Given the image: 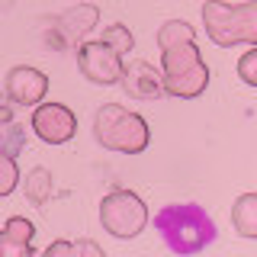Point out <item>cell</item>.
Listing matches in <instances>:
<instances>
[{"label": "cell", "mask_w": 257, "mask_h": 257, "mask_svg": "<svg viewBox=\"0 0 257 257\" xmlns=\"http://www.w3.org/2000/svg\"><path fill=\"white\" fill-rule=\"evenodd\" d=\"M155 228L161 231L164 244L177 254H196L215 241V222L193 203L164 206L155 215Z\"/></svg>", "instance_id": "obj_1"}, {"label": "cell", "mask_w": 257, "mask_h": 257, "mask_svg": "<svg viewBox=\"0 0 257 257\" xmlns=\"http://www.w3.org/2000/svg\"><path fill=\"white\" fill-rule=\"evenodd\" d=\"M93 139L119 155H139L148 148V122L119 103H103L93 116Z\"/></svg>", "instance_id": "obj_2"}, {"label": "cell", "mask_w": 257, "mask_h": 257, "mask_svg": "<svg viewBox=\"0 0 257 257\" xmlns=\"http://www.w3.org/2000/svg\"><path fill=\"white\" fill-rule=\"evenodd\" d=\"M161 77H164V93L174 96H199L209 84V68L199 58L193 39H180L161 48Z\"/></svg>", "instance_id": "obj_3"}, {"label": "cell", "mask_w": 257, "mask_h": 257, "mask_svg": "<svg viewBox=\"0 0 257 257\" xmlns=\"http://www.w3.org/2000/svg\"><path fill=\"white\" fill-rule=\"evenodd\" d=\"M206 32L215 45H257V4H225V0H206L203 7Z\"/></svg>", "instance_id": "obj_4"}, {"label": "cell", "mask_w": 257, "mask_h": 257, "mask_svg": "<svg viewBox=\"0 0 257 257\" xmlns=\"http://www.w3.org/2000/svg\"><path fill=\"white\" fill-rule=\"evenodd\" d=\"M100 222L116 238H135L148 225V209L132 190H112L100 203Z\"/></svg>", "instance_id": "obj_5"}, {"label": "cell", "mask_w": 257, "mask_h": 257, "mask_svg": "<svg viewBox=\"0 0 257 257\" xmlns=\"http://www.w3.org/2000/svg\"><path fill=\"white\" fill-rule=\"evenodd\" d=\"M77 68L80 74L93 84H119V74H122V55H116L109 45L103 42H87L77 48Z\"/></svg>", "instance_id": "obj_6"}, {"label": "cell", "mask_w": 257, "mask_h": 257, "mask_svg": "<svg viewBox=\"0 0 257 257\" xmlns=\"http://www.w3.org/2000/svg\"><path fill=\"white\" fill-rule=\"evenodd\" d=\"M32 128H36V135L48 145H64L74 139L77 132V119L74 112L68 106H61V103H39L36 112H32Z\"/></svg>", "instance_id": "obj_7"}, {"label": "cell", "mask_w": 257, "mask_h": 257, "mask_svg": "<svg viewBox=\"0 0 257 257\" xmlns=\"http://www.w3.org/2000/svg\"><path fill=\"white\" fill-rule=\"evenodd\" d=\"M119 84H122V90L128 96H135V100H158V96H164V77H161V71L148 61L122 64Z\"/></svg>", "instance_id": "obj_8"}, {"label": "cell", "mask_w": 257, "mask_h": 257, "mask_svg": "<svg viewBox=\"0 0 257 257\" xmlns=\"http://www.w3.org/2000/svg\"><path fill=\"white\" fill-rule=\"evenodd\" d=\"M45 90H48V77L36 68L20 64V68H13L10 74H7V96H10L13 103H20V106H36V103H42Z\"/></svg>", "instance_id": "obj_9"}, {"label": "cell", "mask_w": 257, "mask_h": 257, "mask_svg": "<svg viewBox=\"0 0 257 257\" xmlns=\"http://www.w3.org/2000/svg\"><path fill=\"white\" fill-rule=\"evenodd\" d=\"M32 235H36L32 222L23 219V215H13L4 225V231H0V257H29L32 254Z\"/></svg>", "instance_id": "obj_10"}, {"label": "cell", "mask_w": 257, "mask_h": 257, "mask_svg": "<svg viewBox=\"0 0 257 257\" xmlns=\"http://www.w3.org/2000/svg\"><path fill=\"white\" fill-rule=\"evenodd\" d=\"M96 26V7H71L68 13H61L58 20H55V29L61 32V39L64 42H71L74 45L77 39H84L87 32H90Z\"/></svg>", "instance_id": "obj_11"}, {"label": "cell", "mask_w": 257, "mask_h": 257, "mask_svg": "<svg viewBox=\"0 0 257 257\" xmlns=\"http://www.w3.org/2000/svg\"><path fill=\"white\" fill-rule=\"evenodd\" d=\"M231 225L241 238H257V193H244L231 206Z\"/></svg>", "instance_id": "obj_12"}, {"label": "cell", "mask_w": 257, "mask_h": 257, "mask_svg": "<svg viewBox=\"0 0 257 257\" xmlns=\"http://www.w3.org/2000/svg\"><path fill=\"white\" fill-rule=\"evenodd\" d=\"M52 174L45 171V167H32V171L26 174V199L32 206H45L48 199H52Z\"/></svg>", "instance_id": "obj_13"}, {"label": "cell", "mask_w": 257, "mask_h": 257, "mask_svg": "<svg viewBox=\"0 0 257 257\" xmlns=\"http://www.w3.org/2000/svg\"><path fill=\"white\" fill-rule=\"evenodd\" d=\"M23 145H26V132H23V125H16L13 119H10V122H0V151H7L10 158H16L23 151Z\"/></svg>", "instance_id": "obj_14"}, {"label": "cell", "mask_w": 257, "mask_h": 257, "mask_svg": "<svg viewBox=\"0 0 257 257\" xmlns=\"http://www.w3.org/2000/svg\"><path fill=\"white\" fill-rule=\"evenodd\" d=\"M103 45H109L116 55H125L132 52V32H128V26H122V23H112V26L103 29Z\"/></svg>", "instance_id": "obj_15"}, {"label": "cell", "mask_w": 257, "mask_h": 257, "mask_svg": "<svg viewBox=\"0 0 257 257\" xmlns=\"http://www.w3.org/2000/svg\"><path fill=\"white\" fill-rule=\"evenodd\" d=\"M180 39H196L193 26H190V23H183V20H171V23H164V26L158 29V48H164V45H171V42H180Z\"/></svg>", "instance_id": "obj_16"}, {"label": "cell", "mask_w": 257, "mask_h": 257, "mask_svg": "<svg viewBox=\"0 0 257 257\" xmlns=\"http://www.w3.org/2000/svg\"><path fill=\"white\" fill-rule=\"evenodd\" d=\"M20 183V167H16V158H10L7 151H0V196H10Z\"/></svg>", "instance_id": "obj_17"}, {"label": "cell", "mask_w": 257, "mask_h": 257, "mask_svg": "<svg viewBox=\"0 0 257 257\" xmlns=\"http://www.w3.org/2000/svg\"><path fill=\"white\" fill-rule=\"evenodd\" d=\"M48 257H61V254H90V257H100L103 251L93 244V241H55V244H48Z\"/></svg>", "instance_id": "obj_18"}, {"label": "cell", "mask_w": 257, "mask_h": 257, "mask_svg": "<svg viewBox=\"0 0 257 257\" xmlns=\"http://www.w3.org/2000/svg\"><path fill=\"white\" fill-rule=\"evenodd\" d=\"M254 61H257V52H254V45H251V52H244V58H241L238 64V71H241V77H244V84H257V74H254Z\"/></svg>", "instance_id": "obj_19"}, {"label": "cell", "mask_w": 257, "mask_h": 257, "mask_svg": "<svg viewBox=\"0 0 257 257\" xmlns=\"http://www.w3.org/2000/svg\"><path fill=\"white\" fill-rule=\"evenodd\" d=\"M10 119H13V106L0 96V122H10Z\"/></svg>", "instance_id": "obj_20"}]
</instances>
